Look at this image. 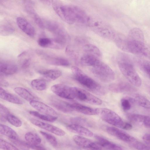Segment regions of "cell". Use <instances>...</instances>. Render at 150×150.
<instances>
[{
	"label": "cell",
	"mask_w": 150,
	"mask_h": 150,
	"mask_svg": "<svg viewBox=\"0 0 150 150\" xmlns=\"http://www.w3.org/2000/svg\"><path fill=\"white\" fill-rule=\"evenodd\" d=\"M101 119L108 123L124 129L126 122L114 111L107 108L99 109L98 114Z\"/></svg>",
	"instance_id": "52a82bcc"
},
{
	"label": "cell",
	"mask_w": 150,
	"mask_h": 150,
	"mask_svg": "<svg viewBox=\"0 0 150 150\" xmlns=\"http://www.w3.org/2000/svg\"><path fill=\"white\" fill-rule=\"evenodd\" d=\"M39 72L45 80L50 81L56 79L62 75V71L57 69L41 70Z\"/></svg>",
	"instance_id": "d4e9b609"
},
{
	"label": "cell",
	"mask_w": 150,
	"mask_h": 150,
	"mask_svg": "<svg viewBox=\"0 0 150 150\" xmlns=\"http://www.w3.org/2000/svg\"><path fill=\"white\" fill-rule=\"evenodd\" d=\"M100 60L95 56L84 54L80 59V62L83 65L92 67Z\"/></svg>",
	"instance_id": "f546056e"
},
{
	"label": "cell",
	"mask_w": 150,
	"mask_h": 150,
	"mask_svg": "<svg viewBox=\"0 0 150 150\" xmlns=\"http://www.w3.org/2000/svg\"><path fill=\"white\" fill-rule=\"evenodd\" d=\"M71 104L74 111L87 115H92L98 114L99 109L92 108L76 103Z\"/></svg>",
	"instance_id": "7402d4cb"
},
{
	"label": "cell",
	"mask_w": 150,
	"mask_h": 150,
	"mask_svg": "<svg viewBox=\"0 0 150 150\" xmlns=\"http://www.w3.org/2000/svg\"><path fill=\"white\" fill-rule=\"evenodd\" d=\"M109 88L112 91L117 93L133 92L136 90L134 86L130 83L124 82L111 84Z\"/></svg>",
	"instance_id": "d6986e66"
},
{
	"label": "cell",
	"mask_w": 150,
	"mask_h": 150,
	"mask_svg": "<svg viewBox=\"0 0 150 150\" xmlns=\"http://www.w3.org/2000/svg\"><path fill=\"white\" fill-rule=\"evenodd\" d=\"M127 39V52L150 59V47L145 44L144 40Z\"/></svg>",
	"instance_id": "8992f818"
},
{
	"label": "cell",
	"mask_w": 150,
	"mask_h": 150,
	"mask_svg": "<svg viewBox=\"0 0 150 150\" xmlns=\"http://www.w3.org/2000/svg\"><path fill=\"white\" fill-rule=\"evenodd\" d=\"M30 104L33 108L40 112L54 116L57 114L53 108L41 102L33 100L30 102Z\"/></svg>",
	"instance_id": "ac0fdd59"
},
{
	"label": "cell",
	"mask_w": 150,
	"mask_h": 150,
	"mask_svg": "<svg viewBox=\"0 0 150 150\" xmlns=\"http://www.w3.org/2000/svg\"><path fill=\"white\" fill-rule=\"evenodd\" d=\"M38 53L47 63L51 65L67 67L69 65L70 62L66 59L42 51H38Z\"/></svg>",
	"instance_id": "7c38bea8"
},
{
	"label": "cell",
	"mask_w": 150,
	"mask_h": 150,
	"mask_svg": "<svg viewBox=\"0 0 150 150\" xmlns=\"http://www.w3.org/2000/svg\"><path fill=\"white\" fill-rule=\"evenodd\" d=\"M27 146L30 148L34 150H46L43 147L39 145H33L26 142Z\"/></svg>",
	"instance_id": "f6af8a7d"
},
{
	"label": "cell",
	"mask_w": 150,
	"mask_h": 150,
	"mask_svg": "<svg viewBox=\"0 0 150 150\" xmlns=\"http://www.w3.org/2000/svg\"><path fill=\"white\" fill-rule=\"evenodd\" d=\"M106 130L110 134L126 142L130 143L135 139L126 132L115 127H108Z\"/></svg>",
	"instance_id": "4fadbf2b"
},
{
	"label": "cell",
	"mask_w": 150,
	"mask_h": 150,
	"mask_svg": "<svg viewBox=\"0 0 150 150\" xmlns=\"http://www.w3.org/2000/svg\"><path fill=\"white\" fill-rule=\"evenodd\" d=\"M71 121L74 123V124H76L82 125H88V122L87 120L84 118L80 117H76L71 118Z\"/></svg>",
	"instance_id": "7bdbcfd3"
},
{
	"label": "cell",
	"mask_w": 150,
	"mask_h": 150,
	"mask_svg": "<svg viewBox=\"0 0 150 150\" xmlns=\"http://www.w3.org/2000/svg\"><path fill=\"white\" fill-rule=\"evenodd\" d=\"M31 115L41 120L50 122L55 121L57 118V117L47 114H41L38 112L31 111L29 112Z\"/></svg>",
	"instance_id": "836d02e7"
},
{
	"label": "cell",
	"mask_w": 150,
	"mask_h": 150,
	"mask_svg": "<svg viewBox=\"0 0 150 150\" xmlns=\"http://www.w3.org/2000/svg\"><path fill=\"white\" fill-rule=\"evenodd\" d=\"M50 104L58 110L65 113H70L74 110L71 103L64 101L54 97L50 99Z\"/></svg>",
	"instance_id": "9a60e30c"
},
{
	"label": "cell",
	"mask_w": 150,
	"mask_h": 150,
	"mask_svg": "<svg viewBox=\"0 0 150 150\" xmlns=\"http://www.w3.org/2000/svg\"><path fill=\"white\" fill-rule=\"evenodd\" d=\"M113 40L119 48L124 51L127 52V37L120 33H117Z\"/></svg>",
	"instance_id": "484cf974"
},
{
	"label": "cell",
	"mask_w": 150,
	"mask_h": 150,
	"mask_svg": "<svg viewBox=\"0 0 150 150\" xmlns=\"http://www.w3.org/2000/svg\"><path fill=\"white\" fill-rule=\"evenodd\" d=\"M0 30L1 35H8L14 32V28L10 23L4 22L1 24Z\"/></svg>",
	"instance_id": "d590c367"
},
{
	"label": "cell",
	"mask_w": 150,
	"mask_h": 150,
	"mask_svg": "<svg viewBox=\"0 0 150 150\" xmlns=\"http://www.w3.org/2000/svg\"><path fill=\"white\" fill-rule=\"evenodd\" d=\"M137 60L140 68L150 79V62L139 58Z\"/></svg>",
	"instance_id": "8d00e7d4"
},
{
	"label": "cell",
	"mask_w": 150,
	"mask_h": 150,
	"mask_svg": "<svg viewBox=\"0 0 150 150\" xmlns=\"http://www.w3.org/2000/svg\"><path fill=\"white\" fill-rule=\"evenodd\" d=\"M85 54L95 56L100 59L102 57V53L99 49L95 45L90 44L85 45L83 47Z\"/></svg>",
	"instance_id": "f1b7e54d"
},
{
	"label": "cell",
	"mask_w": 150,
	"mask_h": 150,
	"mask_svg": "<svg viewBox=\"0 0 150 150\" xmlns=\"http://www.w3.org/2000/svg\"><path fill=\"white\" fill-rule=\"evenodd\" d=\"M142 139L146 144L150 146V134H145L143 136Z\"/></svg>",
	"instance_id": "7dc6e473"
},
{
	"label": "cell",
	"mask_w": 150,
	"mask_h": 150,
	"mask_svg": "<svg viewBox=\"0 0 150 150\" xmlns=\"http://www.w3.org/2000/svg\"><path fill=\"white\" fill-rule=\"evenodd\" d=\"M121 104L122 109L125 110H128L131 108V103L128 98H123L121 100Z\"/></svg>",
	"instance_id": "ee69618b"
},
{
	"label": "cell",
	"mask_w": 150,
	"mask_h": 150,
	"mask_svg": "<svg viewBox=\"0 0 150 150\" xmlns=\"http://www.w3.org/2000/svg\"><path fill=\"white\" fill-rule=\"evenodd\" d=\"M75 144L87 150H102V147L97 142H95L84 136L78 135L73 137Z\"/></svg>",
	"instance_id": "8fae6325"
},
{
	"label": "cell",
	"mask_w": 150,
	"mask_h": 150,
	"mask_svg": "<svg viewBox=\"0 0 150 150\" xmlns=\"http://www.w3.org/2000/svg\"><path fill=\"white\" fill-rule=\"evenodd\" d=\"M18 70L17 66L14 63L7 61H1L0 71L6 75H11L16 73Z\"/></svg>",
	"instance_id": "603a6c76"
},
{
	"label": "cell",
	"mask_w": 150,
	"mask_h": 150,
	"mask_svg": "<svg viewBox=\"0 0 150 150\" xmlns=\"http://www.w3.org/2000/svg\"><path fill=\"white\" fill-rule=\"evenodd\" d=\"M71 69L74 79L80 84L91 91L102 93V88L98 82L77 67L72 66Z\"/></svg>",
	"instance_id": "3957f363"
},
{
	"label": "cell",
	"mask_w": 150,
	"mask_h": 150,
	"mask_svg": "<svg viewBox=\"0 0 150 150\" xmlns=\"http://www.w3.org/2000/svg\"><path fill=\"white\" fill-rule=\"evenodd\" d=\"M44 29H46L54 35V38L65 44L70 40L68 33L63 27L55 21L44 19Z\"/></svg>",
	"instance_id": "5b68a950"
},
{
	"label": "cell",
	"mask_w": 150,
	"mask_h": 150,
	"mask_svg": "<svg viewBox=\"0 0 150 150\" xmlns=\"http://www.w3.org/2000/svg\"><path fill=\"white\" fill-rule=\"evenodd\" d=\"M53 8L58 16L64 21L70 24H89L91 21L86 12L74 5H66L58 1H52Z\"/></svg>",
	"instance_id": "6da1fadb"
},
{
	"label": "cell",
	"mask_w": 150,
	"mask_h": 150,
	"mask_svg": "<svg viewBox=\"0 0 150 150\" xmlns=\"http://www.w3.org/2000/svg\"><path fill=\"white\" fill-rule=\"evenodd\" d=\"M16 22L18 27L27 35L30 37L35 36V31L34 27L26 19L18 17L16 19Z\"/></svg>",
	"instance_id": "2e32d148"
},
{
	"label": "cell",
	"mask_w": 150,
	"mask_h": 150,
	"mask_svg": "<svg viewBox=\"0 0 150 150\" xmlns=\"http://www.w3.org/2000/svg\"><path fill=\"white\" fill-rule=\"evenodd\" d=\"M0 97L1 99L12 103L20 105L23 103V101L19 98L7 92L1 87L0 88Z\"/></svg>",
	"instance_id": "4316f807"
},
{
	"label": "cell",
	"mask_w": 150,
	"mask_h": 150,
	"mask_svg": "<svg viewBox=\"0 0 150 150\" xmlns=\"http://www.w3.org/2000/svg\"><path fill=\"white\" fill-rule=\"evenodd\" d=\"M73 89L75 98L96 105H100L102 103L101 99L86 91L76 87H73Z\"/></svg>",
	"instance_id": "9c48e42d"
},
{
	"label": "cell",
	"mask_w": 150,
	"mask_h": 150,
	"mask_svg": "<svg viewBox=\"0 0 150 150\" xmlns=\"http://www.w3.org/2000/svg\"><path fill=\"white\" fill-rule=\"evenodd\" d=\"M14 91L20 97L28 101L34 100L35 97L26 89L20 87H15Z\"/></svg>",
	"instance_id": "4dcf8cb0"
},
{
	"label": "cell",
	"mask_w": 150,
	"mask_h": 150,
	"mask_svg": "<svg viewBox=\"0 0 150 150\" xmlns=\"http://www.w3.org/2000/svg\"><path fill=\"white\" fill-rule=\"evenodd\" d=\"M0 133L12 140L18 139V136L16 132L8 126L0 124Z\"/></svg>",
	"instance_id": "83f0119b"
},
{
	"label": "cell",
	"mask_w": 150,
	"mask_h": 150,
	"mask_svg": "<svg viewBox=\"0 0 150 150\" xmlns=\"http://www.w3.org/2000/svg\"><path fill=\"white\" fill-rule=\"evenodd\" d=\"M67 129L69 131L78 135L90 137L93 136V133L90 130L83 126L72 124L67 125Z\"/></svg>",
	"instance_id": "ffe728a7"
},
{
	"label": "cell",
	"mask_w": 150,
	"mask_h": 150,
	"mask_svg": "<svg viewBox=\"0 0 150 150\" xmlns=\"http://www.w3.org/2000/svg\"><path fill=\"white\" fill-rule=\"evenodd\" d=\"M40 132L47 141L52 146H55L57 145V139L53 135L42 131H40Z\"/></svg>",
	"instance_id": "f35d334b"
},
{
	"label": "cell",
	"mask_w": 150,
	"mask_h": 150,
	"mask_svg": "<svg viewBox=\"0 0 150 150\" xmlns=\"http://www.w3.org/2000/svg\"><path fill=\"white\" fill-rule=\"evenodd\" d=\"M6 120L12 125L16 127H19L22 125L21 120L16 116L9 114L7 116Z\"/></svg>",
	"instance_id": "74e56055"
},
{
	"label": "cell",
	"mask_w": 150,
	"mask_h": 150,
	"mask_svg": "<svg viewBox=\"0 0 150 150\" xmlns=\"http://www.w3.org/2000/svg\"><path fill=\"white\" fill-rule=\"evenodd\" d=\"M30 60L29 58H26L23 60L21 63V66L23 68H27L30 65Z\"/></svg>",
	"instance_id": "bcb514c9"
},
{
	"label": "cell",
	"mask_w": 150,
	"mask_h": 150,
	"mask_svg": "<svg viewBox=\"0 0 150 150\" xmlns=\"http://www.w3.org/2000/svg\"><path fill=\"white\" fill-rule=\"evenodd\" d=\"M51 89L55 94L62 98L70 100L75 98L72 87L63 84H57L52 86Z\"/></svg>",
	"instance_id": "30bf717a"
},
{
	"label": "cell",
	"mask_w": 150,
	"mask_h": 150,
	"mask_svg": "<svg viewBox=\"0 0 150 150\" xmlns=\"http://www.w3.org/2000/svg\"><path fill=\"white\" fill-rule=\"evenodd\" d=\"M0 148L3 150H19L15 146L0 138Z\"/></svg>",
	"instance_id": "60d3db41"
},
{
	"label": "cell",
	"mask_w": 150,
	"mask_h": 150,
	"mask_svg": "<svg viewBox=\"0 0 150 150\" xmlns=\"http://www.w3.org/2000/svg\"><path fill=\"white\" fill-rule=\"evenodd\" d=\"M118 55V65L121 73L132 85L134 87L140 86L142 84L141 79L130 62L128 55L121 52Z\"/></svg>",
	"instance_id": "7a4b0ae2"
},
{
	"label": "cell",
	"mask_w": 150,
	"mask_h": 150,
	"mask_svg": "<svg viewBox=\"0 0 150 150\" xmlns=\"http://www.w3.org/2000/svg\"><path fill=\"white\" fill-rule=\"evenodd\" d=\"M91 71L95 76L104 82H110L115 78V75L113 71L100 60L92 67Z\"/></svg>",
	"instance_id": "277c9868"
},
{
	"label": "cell",
	"mask_w": 150,
	"mask_h": 150,
	"mask_svg": "<svg viewBox=\"0 0 150 150\" xmlns=\"http://www.w3.org/2000/svg\"><path fill=\"white\" fill-rule=\"evenodd\" d=\"M0 114L1 120L2 121L6 120L7 116L10 114L8 110L1 104L0 105Z\"/></svg>",
	"instance_id": "b9f144b4"
},
{
	"label": "cell",
	"mask_w": 150,
	"mask_h": 150,
	"mask_svg": "<svg viewBox=\"0 0 150 150\" xmlns=\"http://www.w3.org/2000/svg\"><path fill=\"white\" fill-rule=\"evenodd\" d=\"M31 85L33 89L39 91L45 90L47 87L45 81L43 79H40L33 80L31 82Z\"/></svg>",
	"instance_id": "e575fe53"
},
{
	"label": "cell",
	"mask_w": 150,
	"mask_h": 150,
	"mask_svg": "<svg viewBox=\"0 0 150 150\" xmlns=\"http://www.w3.org/2000/svg\"><path fill=\"white\" fill-rule=\"evenodd\" d=\"M25 138L28 143L33 145H39L41 142V139L39 135L33 132L27 133L25 135Z\"/></svg>",
	"instance_id": "1f68e13d"
},
{
	"label": "cell",
	"mask_w": 150,
	"mask_h": 150,
	"mask_svg": "<svg viewBox=\"0 0 150 150\" xmlns=\"http://www.w3.org/2000/svg\"><path fill=\"white\" fill-rule=\"evenodd\" d=\"M132 146L137 150H150V146L140 142L135 139L130 143Z\"/></svg>",
	"instance_id": "ab89813d"
},
{
	"label": "cell",
	"mask_w": 150,
	"mask_h": 150,
	"mask_svg": "<svg viewBox=\"0 0 150 150\" xmlns=\"http://www.w3.org/2000/svg\"><path fill=\"white\" fill-rule=\"evenodd\" d=\"M30 121L34 125L58 136H62L65 134L63 130L50 124L34 119H31Z\"/></svg>",
	"instance_id": "5bb4252c"
},
{
	"label": "cell",
	"mask_w": 150,
	"mask_h": 150,
	"mask_svg": "<svg viewBox=\"0 0 150 150\" xmlns=\"http://www.w3.org/2000/svg\"><path fill=\"white\" fill-rule=\"evenodd\" d=\"M38 42L40 46L44 48L58 50L63 48L62 43L55 38H41L38 39Z\"/></svg>",
	"instance_id": "e0dca14e"
},
{
	"label": "cell",
	"mask_w": 150,
	"mask_h": 150,
	"mask_svg": "<svg viewBox=\"0 0 150 150\" xmlns=\"http://www.w3.org/2000/svg\"><path fill=\"white\" fill-rule=\"evenodd\" d=\"M128 118L132 122L150 128V117L138 114H128Z\"/></svg>",
	"instance_id": "44dd1931"
},
{
	"label": "cell",
	"mask_w": 150,
	"mask_h": 150,
	"mask_svg": "<svg viewBox=\"0 0 150 150\" xmlns=\"http://www.w3.org/2000/svg\"><path fill=\"white\" fill-rule=\"evenodd\" d=\"M89 25L91 26L93 30L100 36L113 40L117 33L108 24L102 22H92L91 20Z\"/></svg>",
	"instance_id": "ba28073f"
},
{
	"label": "cell",
	"mask_w": 150,
	"mask_h": 150,
	"mask_svg": "<svg viewBox=\"0 0 150 150\" xmlns=\"http://www.w3.org/2000/svg\"><path fill=\"white\" fill-rule=\"evenodd\" d=\"M97 142L103 148L108 150H126L123 147L100 136L95 137Z\"/></svg>",
	"instance_id": "cb8c5ba5"
},
{
	"label": "cell",
	"mask_w": 150,
	"mask_h": 150,
	"mask_svg": "<svg viewBox=\"0 0 150 150\" xmlns=\"http://www.w3.org/2000/svg\"><path fill=\"white\" fill-rule=\"evenodd\" d=\"M134 103L144 108L150 109V101L143 96L136 94L133 98Z\"/></svg>",
	"instance_id": "d6a6232c"
}]
</instances>
